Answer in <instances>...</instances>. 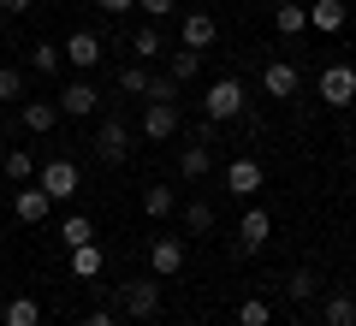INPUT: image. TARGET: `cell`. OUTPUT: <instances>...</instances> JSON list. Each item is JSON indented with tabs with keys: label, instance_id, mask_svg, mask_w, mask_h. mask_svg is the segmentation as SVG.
Listing matches in <instances>:
<instances>
[{
	"label": "cell",
	"instance_id": "obj_21",
	"mask_svg": "<svg viewBox=\"0 0 356 326\" xmlns=\"http://www.w3.org/2000/svg\"><path fill=\"white\" fill-rule=\"evenodd\" d=\"M172 208H178V190L172 184H149V190H143V213H149V220H166Z\"/></svg>",
	"mask_w": 356,
	"mask_h": 326
},
{
	"label": "cell",
	"instance_id": "obj_32",
	"mask_svg": "<svg viewBox=\"0 0 356 326\" xmlns=\"http://www.w3.org/2000/svg\"><path fill=\"white\" fill-rule=\"evenodd\" d=\"M214 226V208H208V202H191V208H184V231H208Z\"/></svg>",
	"mask_w": 356,
	"mask_h": 326
},
{
	"label": "cell",
	"instance_id": "obj_28",
	"mask_svg": "<svg viewBox=\"0 0 356 326\" xmlns=\"http://www.w3.org/2000/svg\"><path fill=\"white\" fill-rule=\"evenodd\" d=\"M315 291H321V279L309 273V267H297V273L285 279V297H291V302H309V297H315Z\"/></svg>",
	"mask_w": 356,
	"mask_h": 326
},
{
	"label": "cell",
	"instance_id": "obj_4",
	"mask_svg": "<svg viewBox=\"0 0 356 326\" xmlns=\"http://www.w3.org/2000/svg\"><path fill=\"white\" fill-rule=\"evenodd\" d=\"M95 154H102L107 166L131 161V125H125V119H102V131H95Z\"/></svg>",
	"mask_w": 356,
	"mask_h": 326
},
{
	"label": "cell",
	"instance_id": "obj_14",
	"mask_svg": "<svg viewBox=\"0 0 356 326\" xmlns=\"http://www.w3.org/2000/svg\"><path fill=\"white\" fill-rule=\"evenodd\" d=\"M267 238H273V213H267V208H250V213L238 220V250H261Z\"/></svg>",
	"mask_w": 356,
	"mask_h": 326
},
{
	"label": "cell",
	"instance_id": "obj_34",
	"mask_svg": "<svg viewBox=\"0 0 356 326\" xmlns=\"http://www.w3.org/2000/svg\"><path fill=\"white\" fill-rule=\"evenodd\" d=\"M137 6H143L149 18H172V6H178V0H137Z\"/></svg>",
	"mask_w": 356,
	"mask_h": 326
},
{
	"label": "cell",
	"instance_id": "obj_2",
	"mask_svg": "<svg viewBox=\"0 0 356 326\" xmlns=\"http://www.w3.org/2000/svg\"><path fill=\"white\" fill-rule=\"evenodd\" d=\"M119 309L131 314V320H154V314H161V279H131L125 291H119Z\"/></svg>",
	"mask_w": 356,
	"mask_h": 326
},
{
	"label": "cell",
	"instance_id": "obj_36",
	"mask_svg": "<svg viewBox=\"0 0 356 326\" xmlns=\"http://www.w3.org/2000/svg\"><path fill=\"white\" fill-rule=\"evenodd\" d=\"M95 6H102V13H113V18H125L131 6H137V0H95Z\"/></svg>",
	"mask_w": 356,
	"mask_h": 326
},
{
	"label": "cell",
	"instance_id": "obj_6",
	"mask_svg": "<svg viewBox=\"0 0 356 326\" xmlns=\"http://www.w3.org/2000/svg\"><path fill=\"white\" fill-rule=\"evenodd\" d=\"M321 101L327 107H350L356 101V65H327L321 72Z\"/></svg>",
	"mask_w": 356,
	"mask_h": 326
},
{
	"label": "cell",
	"instance_id": "obj_10",
	"mask_svg": "<svg viewBox=\"0 0 356 326\" xmlns=\"http://www.w3.org/2000/svg\"><path fill=\"white\" fill-rule=\"evenodd\" d=\"M184 255H191V250H184V238H154L149 243V273L154 279H172L178 267H184Z\"/></svg>",
	"mask_w": 356,
	"mask_h": 326
},
{
	"label": "cell",
	"instance_id": "obj_11",
	"mask_svg": "<svg viewBox=\"0 0 356 326\" xmlns=\"http://www.w3.org/2000/svg\"><path fill=\"white\" fill-rule=\"evenodd\" d=\"M214 36H220V24H214V13H184V24H178V48H214Z\"/></svg>",
	"mask_w": 356,
	"mask_h": 326
},
{
	"label": "cell",
	"instance_id": "obj_30",
	"mask_svg": "<svg viewBox=\"0 0 356 326\" xmlns=\"http://www.w3.org/2000/svg\"><path fill=\"white\" fill-rule=\"evenodd\" d=\"M119 89H125V95H149V72H143V60L137 65H119Z\"/></svg>",
	"mask_w": 356,
	"mask_h": 326
},
{
	"label": "cell",
	"instance_id": "obj_3",
	"mask_svg": "<svg viewBox=\"0 0 356 326\" xmlns=\"http://www.w3.org/2000/svg\"><path fill=\"white\" fill-rule=\"evenodd\" d=\"M54 101H60V119H89L95 107H102V89H95V83H89L83 72H77L72 83H65L60 95H54Z\"/></svg>",
	"mask_w": 356,
	"mask_h": 326
},
{
	"label": "cell",
	"instance_id": "obj_22",
	"mask_svg": "<svg viewBox=\"0 0 356 326\" xmlns=\"http://www.w3.org/2000/svg\"><path fill=\"white\" fill-rule=\"evenodd\" d=\"M196 72H202V54L196 48H178L172 60H166V77H172V83H196Z\"/></svg>",
	"mask_w": 356,
	"mask_h": 326
},
{
	"label": "cell",
	"instance_id": "obj_35",
	"mask_svg": "<svg viewBox=\"0 0 356 326\" xmlns=\"http://www.w3.org/2000/svg\"><path fill=\"white\" fill-rule=\"evenodd\" d=\"M30 6H36V0H0V13H6V18H24Z\"/></svg>",
	"mask_w": 356,
	"mask_h": 326
},
{
	"label": "cell",
	"instance_id": "obj_23",
	"mask_svg": "<svg viewBox=\"0 0 356 326\" xmlns=\"http://www.w3.org/2000/svg\"><path fill=\"white\" fill-rule=\"evenodd\" d=\"M60 243H65V250H77V243H95V226H89V213H65Z\"/></svg>",
	"mask_w": 356,
	"mask_h": 326
},
{
	"label": "cell",
	"instance_id": "obj_13",
	"mask_svg": "<svg viewBox=\"0 0 356 326\" xmlns=\"http://www.w3.org/2000/svg\"><path fill=\"white\" fill-rule=\"evenodd\" d=\"M143 137H149V142L178 137V107H172V101H149V113H143Z\"/></svg>",
	"mask_w": 356,
	"mask_h": 326
},
{
	"label": "cell",
	"instance_id": "obj_7",
	"mask_svg": "<svg viewBox=\"0 0 356 326\" xmlns=\"http://www.w3.org/2000/svg\"><path fill=\"white\" fill-rule=\"evenodd\" d=\"M36 184L48 190L54 202H72L77 190H83V178H77V166H72V161H48V166H42V178H36Z\"/></svg>",
	"mask_w": 356,
	"mask_h": 326
},
{
	"label": "cell",
	"instance_id": "obj_16",
	"mask_svg": "<svg viewBox=\"0 0 356 326\" xmlns=\"http://www.w3.org/2000/svg\"><path fill=\"white\" fill-rule=\"evenodd\" d=\"M344 18H350L344 0H315V6H309V30H321V36H339Z\"/></svg>",
	"mask_w": 356,
	"mask_h": 326
},
{
	"label": "cell",
	"instance_id": "obj_33",
	"mask_svg": "<svg viewBox=\"0 0 356 326\" xmlns=\"http://www.w3.org/2000/svg\"><path fill=\"white\" fill-rule=\"evenodd\" d=\"M143 101H178V83H172V77H149V95H143Z\"/></svg>",
	"mask_w": 356,
	"mask_h": 326
},
{
	"label": "cell",
	"instance_id": "obj_12",
	"mask_svg": "<svg viewBox=\"0 0 356 326\" xmlns=\"http://www.w3.org/2000/svg\"><path fill=\"white\" fill-rule=\"evenodd\" d=\"M297 83H303V77H297V65H291V60H267V65H261V89H267L273 101H291V95H297Z\"/></svg>",
	"mask_w": 356,
	"mask_h": 326
},
{
	"label": "cell",
	"instance_id": "obj_15",
	"mask_svg": "<svg viewBox=\"0 0 356 326\" xmlns=\"http://www.w3.org/2000/svg\"><path fill=\"white\" fill-rule=\"evenodd\" d=\"M48 208H54V196H48L42 184H30V190H18V196H13V213L24 220V226H42V220H48Z\"/></svg>",
	"mask_w": 356,
	"mask_h": 326
},
{
	"label": "cell",
	"instance_id": "obj_18",
	"mask_svg": "<svg viewBox=\"0 0 356 326\" xmlns=\"http://www.w3.org/2000/svg\"><path fill=\"white\" fill-rule=\"evenodd\" d=\"M102 267H107V255L95 250V243H77V250H72V279L95 285V279H102Z\"/></svg>",
	"mask_w": 356,
	"mask_h": 326
},
{
	"label": "cell",
	"instance_id": "obj_38",
	"mask_svg": "<svg viewBox=\"0 0 356 326\" xmlns=\"http://www.w3.org/2000/svg\"><path fill=\"white\" fill-rule=\"evenodd\" d=\"M350 172H356V154H350Z\"/></svg>",
	"mask_w": 356,
	"mask_h": 326
},
{
	"label": "cell",
	"instance_id": "obj_17",
	"mask_svg": "<svg viewBox=\"0 0 356 326\" xmlns=\"http://www.w3.org/2000/svg\"><path fill=\"white\" fill-rule=\"evenodd\" d=\"M208 166H214V154H208V142H184L178 149V178H208Z\"/></svg>",
	"mask_w": 356,
	"mask_h": 326
},
{
	"label": "cell",
	"instance_id": "obj_5",
	"mask_svg": "<svg viewBox=\"0 0 356 326\" xmlns=\"http://www.w3.org/2000/svg\"><path fill=\"white\" fill-rule=\"evenodd\" d=\"M60 48H65V65H77V72H95V65H102V54H107L95 30H72Z\"/></svg>",
	"mask_w": 356,
	"mask_h": 326
},
{
	"label": "cell",
	"instance_id": "obj_26",
	"mask_svg": "<svg viewBox=\"0 0 356 326\" xmlns=\"http://www.w3.org/2000/svg\"><path fill=\"white\" fill-rule=\"evenodd\" d=\"M131 54H137V60H161V54H166V42H161V30H154V24H143L137 36H131Z\"/></svg>",
	"mask_w": 356,
	"mask_h": 326
},
{
	"label": "cell",
	"instance_id": "obj_9",
	"mask_svg": "<svg viewBox=\"0 0 356 326\" xmlns=\"http://www.w3.org/2000/svg\"><path fill=\"white\" fill-rule=\"evenodd\" d=\"M261 184H267V172H261V161H250V154L226 166V196H243V202H250Z\"/></svg>",
	"mask_w": 356,
	"mask_h": 326
},
{
	"label": "cell",
	"instance_id": "obj_19",
	"mask_svg": "<svg viewBox=\"0 0 356 326\" xmlns=\"http://www.w3.org/2000/svg\"><path fill=\"white\" fill-rule=\"evenodd\" d=\"M321 320H327V326H356V297H350V291L321 297Z\"/></svg>",
	"mask_w": 356,
	"mask_h": 326
},
{
	"label": "cell",
	"instance_id": "obj_8",
	"mask_svg": "<svg viewBox=\"0 0 356 326\" xmlns=\"http://www.w3.org/2000/svg\"><path fill=\"white\" fill-rule=\"evenodd\" d=\"M18 125H24L30 137H48V131L60 125V101H48V95H30L24 107H18Z\"/></svg>",
	"mask_w": 356,
	"mask_h": 326
},
{
	"label": "cell",
	"instance_id": "obj_37",
	"mask_svg": "<svg viewBox=\"0 0 356 326\" xmlns=\"http://www.w3.org/2000/svg\"><path fill=\"white\" fill-rule=\"evenodd\" d=\"M83 326H113V314H107V309H89V314H83Z\"/></svg>",
	"mask_w": 356,
	"mask_h": 326
},
{
	"label": "cell",
	"instance_id": "obj_1",
	"mask_svg": "<svg viewBox=\"0 0 356 326\" xmlns=\"http://www.w3.org/2000/svg\"><path fill=\"white\" fill-rule=\"evenodd\" d=\"M243 107H250V95H243L238 77H220V83H208V95H202V113L214 119V125H226V119H243Z\"/></svg>",
	"mask_w": 356,
	"mask_h": 326
},
{
	"label": "cell",
	"instance_id": "obj_25",
	"mask_svg": "<svg viewBox=\"0 0 356 326\" xmlns=\"http://www.w3.org/2000/svg\"><path fill=\"white\" fill-rule=\"evenodd\" d=\"M6 326H42V302L36 297H13L6 302Z\"/></svg>",
	"mask_w": 356,
	"mask_h": 326
},
{
	"label": "cell",
	"instance_id": "obj_31",
	"mask_svg": "<svg viewBox=\"0 0 356 326\" xmlns=\"http://www.w3.org/2000/svg\"><path fill=\"white\" fill-rule=\"evenodd\" d=\"M0 101H24V72L18 65H0Z\"/></svg>",
	"mask_w": 356,
	"mask_h": 326
},
{
	"label": "cell",
	"instance_id": "obj_27",
	"mask_svg": "<svg viewBox=\"0 0 356 326\" xmlns=\"http://www.w3.org/2000/svg\"><path fill=\"white\" fill-rule=\"evenodd\" d=\"M0 172L13 178V184H30V178H36V161H30V149H13L6 161H0Z\"/></svg>",
	"mask_w": 356,
	"mask_h": 326
},
{
	"label": "cell",
	"instance_id": "obj_29",
	"mask_svg": "<svg viewBox=\"0 0 356 326\" xmlns=\"http://www.w3.org/2000/svg\"><path fill=\"white\" fill-rule=\"evenodd\" d=\"M238 326H273V309H267L261 297H243L238 302Z\"/></svg>",
	"mask_w": 356,
	"mask_h": 326
},
{
	"label": "cell",
	"instance_id": "obj_20",
	"mask_svg": "<svg viewBox=\"0 0 356 326\" xmlns=\"http://www.w3.org/2000/svg\"><path fill=\"white\" fill-rule=\"evenodd\" d=\"M273 30H280V36H303V30H309V6L280 0V6H273Z\"/></svg>",
	"mask_w": 356,
	"mask_h": 326
},
{
	"label": "cell",
	"instance_id": "obj_24",
	"mask_svg": "<svg viewBox=\"0 0 356 326\" xmlns=\"http://www.w3.org/2000/svg\"><path fill=\"white\" fill-rule=\"evenodd\" d=\"M30 65H36V77H54L65 65V48H54V42H36L30 48Z\"/></svg>",
	"mask_w": 356,
	"mask_h": 326
}]
</instances>
